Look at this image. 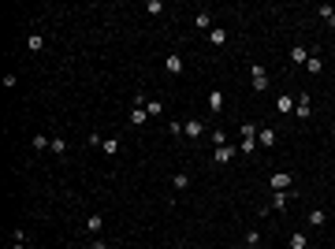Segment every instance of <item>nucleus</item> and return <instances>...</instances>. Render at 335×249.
<instances>
[{
	"mask_svg": "<svg viewBox=\"0 0 335 249\" xmlns=\"http://www.w3.org/2000/svg\"><path fill=\"white\" fill-rule=\"evenodd\" d=\"M257 249H268V246H257Z\"/></svg>",
	"mask_w": 335,
	"mask_h": 249,
	"instance_id": "obj_32",
	"label": "nucleus"
},
{
	"mask_svg": "<svg viewBox=\"0 0 335 249\" xmlns=\"http://www.w3.org/2000/svg\"><path fill=\"white\" fill-rule=\"evenodd\" d=\"M238 153H242V156H253V149H257V130L261 126H253V123H242L238 126Z\"/></svg>",
	"mask_w": 335,
	"mask_h": 249,
	"instance_id": "obj_1",
	"label": "nucleus"
},
{
	"mask_svg": "<svg viewBox=\"0 0 335 249\" xmlns=\"http://www.w3.org/2000/svg\"><path fill=\"white\" fill-rule=\"evenodd\" d=\"M332 141H335V134H332Z\"/></svg>",
	"mask_w": 335,
	"mask_h": 249,
	"instance_id": "obj_33",
	"label": "nucleus"
},
{
	"mask_svg": "<svg viewBox=\"0 0 335 249\" xmlns=\"http://www.w3.org/2000/svg\"><path fill=\"white\" fill-rule=\"evenodd\" d=\"M291 249H309V246H305V231H294L291 234Z\"/></svg>",
	"mask_w": 335,
	"mask_h": 249,
	"instance_id": "obj_23",
	"label": "nucleus"
},
{
	"mask_svg": "<svg viewBox=\"0 0 335 249\" xmlns=\"http://www.w3.org/2000/svg\"><path fill=\"white\" fill-rule=\"evenodd\" d=\"M49 145H52V138H49V134H37V138H34V149H37V153H41V149H49Z\"/></svg>",
	"mask_w": 335,
	"mask_h": 249,
	"instance_id": "obj_25",
	"label": "nucleus"
},
{
	"mask_svg": "<svg viewBox=\"0 0 335 249\" xmlns=\"http://www.w3.org/2000/svg\"><path fill=\"white\" fill-rule=\"evenodd\" d=\"M209 112H212V116H220V112H224V93H220V90L209 93Z\"/></svg>",
	"mask_w": 335,
	"mask_h": 249,
	"instance_id": "obj_11",
	"label": "nucleus"
},
{
	"mask_svg": "<svg viewBox=\"0 0 335 249\" xmlns=\"http://www.w3.org/2000/svg\"><path fill=\"white\" fill-rule=\"evenodd\" d=\"M287 205H291V193H276V190H272L268 208H272V212H287Z\"/></svg>",
	"mask_w": 335,
	"mask_h": 249,
	"instance_id": "obj_7",
	"label": "nucleus"
},
{
	"mask_svg": "<svg viewBox=\"0 0 335 249\" xmlns=\"http://www.w3.org/2000/svg\"><path fill=\"white\" fill-rule=\"evenodd\" d=\"M90 249H108V246H104L100 238H93V246H90Z\"/></svg>",
	"mask_w": 335,
	"mask_h": 249,
	"instance_id": "obj_29",
	"label": "nucleus"
},
{
	"mask_svg": "<svg viewBox=\"0 0 335 249\" xmlns=\"http://www.w3.org/2000/svg\"><path fill=\"white\" fill-rule=\"evenodd\" d=\"M145 11H149V15H160V11H164V4H160V0H149V4H145Z\"/></svg>",
	"mask_w": 335,
	"mask_h": 249,
	"instance_id": "obj_28",
	"label": "nucleus"
},
{
	"mask_svg": "<svg viewBox=\"0 0 335 249\" xmlns=\"http://www.w3.org/2000/svg\"><path fill=\"white\" fill-rule=\"evenodd\" d=\"M142 104H145V112H149L153 119H157V116H164V104H160V100H149V97H142Z\"/></svg>",
	"mask_w": 335,
	"mask_h": 249,
	"instance_id": "obj_17",
	"label": "nucleus"
},
{
	"mask_svg": "<svg viewBox=\"0 0 335 249\" xmlns=\"http://www.w3.org/2000/svg\"><path fill=\"white\" fill-rule=\"evenodd\" d=\"M305 71H309V75H320V71H324V60H320V56H309V60H305Z\"/></svg>",
	"mask_w": 335,
	"mask_h": 249,
	"instance_id": "obj_20",
	"label": "nucleus"
},
{
	"mask_svg": "<svg viewBox=\"0 0 335 249\" xmlns=\"http://www.w3.org/2000/svg\"><path fill=\"white\" fill-rule=\"evenodd\" d=\"M26 49H30V52H41L45 49V37H41V33H30V37H26Z\"/></svg>",
	"mask_w": 335,
	"mask_h": 249,
	"instance_id": "obj_18",
	"label": "nucleus"
},
{
	"mask_svg": "<svg viewBox=\"0 0 335 249\" xmlns=\"http://www.w3.org/2000/svg\"><path fill=\"white\" fill-rule=\"evenodd\" d=\"M305 60H309V52H305V45H294V49H291V63H294V67H302Z\"/></svg>",
	"mask_w": 335,
	"mask_h": 249,
	"instance_id": "obj_15",
	"label": "nucleus"
},
{
	"mask_svg": "<svg viewBox=\"0 0 335 249\" xmlns=\"http://www.w3.org/2000/svg\"><path fill=\"white\" fill-rule=\"evenodd\" d=\"M11 249H26V246H23V242H11Z\"/></svg>",
	"mask_w": 335,
	"mask_h": 249,
	"instance_id": "obj_30",
	"label": "nucleus"
},
{
	"mask_svg": "<svg viewBox=\"0 0 335 249\" xmlns=\"http://www.w3.org/2000/svg\"><path fill=\"white\" fill-rule=\"evenodd\" d=\"M194 23H198V30H212V15H209V11H198Z\"/></svg>",
	"mask_w": 335,
	"mask_h": 249,
	"instance_id": "obj_19",
	"label": "nucleus"
},
{
	"mask_svg": "<svg viewBox=\"0 0 335 249\" xmlns=\"http://www.w3.org/2000/svg\"><path fill=\"white\" fill-rule=\"evenodd\" d=\"M257 145L261 149H272L276 145V130H257Z\"/></svg>",
	"mask_w": 335,
	"mask_h": 249,
	"instance_id": "obj_14",
	"label": "nucleus"
},
{
	"mask_svg": "<svg viewBox=\"0 0 335 249\" xmlns=\"http://www.w3.org/2000/svg\"><path fill=\"white\" fill-rule=\"evenodd\" d=\"M100 227H104V219H100V216H90V219H86V231H90V234H100Z\"/></svg>",
	"mask_w": 335,
	"mask_h": 249,
	"instance_id": "obj_22",
	"label": "nucleus"
},
{
	"mask_svg": "<svg viewBox=\"0 0 335 249\" xmlns=\"http://www.w3.org/2000/svg\"><path fill=\"white\" fill-rule=\"evenodd\" d=\"M183 67H186V60L179 56V52H168L164 56V71L168 75H183Z\"/></svg>",
	"mask_w": 335,
	"mask_h": 249,
	"instance_id": "obj_6",
	"label": "nucleus"
},
{
	"mask_svg": "<svg viewBox=\"0 0 335 249\" xmlns=\"http://www.w3.org/2000/svg\"><path fill=\"white\" fill-rule=\"evenodd\" d=\"M209 138H212V149H220V145H227V134H224V130H209Z\"/></svg>",
	"mask_w": 335,
	"mask_h": 249,
	"instance_id": "obj_24",
	"label": "nucleus"
},
{
	"mask_svg": "<svg viewBox=\"0 0 335 249\" xmlns=\"http://www.w3.org/2000/svg\"><path fill=\"white\" fill-rule=\"evenodd\" d=\"M209 45H212V49H224V45H227V30H224V26H212V30H209Z\"/></svg>",
	"mask_w": 335,
	"mask_h": 249,
	"instance_id": "obj_8",
	"label": "nucleus"
},
{
	"mask_svg": "<svg viewBox=\"0 0 335 249\" xmlns=\"http://www.w3.org/2000/svg\"><path fill=\"white\" fill-rule=\"evenodd\" d=\"M171 186H175V190H186V186H190V175H186V171H175V175H171Z\"/></svg>",
	"mask_w": 335,
	"mask_h": 249,
	"instance_id": "obj_21",
	"label": "nucleus"
},
{
	"mask_svg": "<svg viewBox=\"0 0 335 249\" xmlns=\"http://www.w3.org/2000/svg\"><path fill=\"white\" fill-rule=\"evenodd\" d=\"M294 116H298V119H309L313 116V97H309V93L294 97Z\"/></svg>",
	"mask_w": 335,
	"mask_h": 249,
	"instance_id": "obj_5",
	"label": "nucleus"
},
{
	"mask_svg": "<svg viewBox=\"0 0 335 249\" xmlns=\"http://www.w3.org/2000/svg\"><path fill=\"white\" fill-rule=\"evenodd\" d=\"M86 249H90V246H86Z\"/></svg>",
	"mask_w": 335,
	"mask_h": 249,
	"instance_id": "obj_34",
	"label": "nucleus"
},
{
	"mask_svg": "<svg viewBox=\"0 0 335 249\" xmlns=\"http://www.w3.org/2000/svg\"><path fill=\"white\" fill-rule=\"evenodd\" d=\"M183 134H186V138H201V134H205V123H201V119H186Z\"/></svg>",
	"mask_w": 335,
	"mask_h": 249,
	"instance_id": "obj_9",
	"label": "nucleus"
},
{
	"mask_svg": "<svg viewBox=\"0 0 335 249\" xmlns=\"http://www.w3.org/2000/svg\"><path fill=\"white\" fill-rule=\"evenodd\" d=\"M276 112H283V116L294 112V97H291V93H279V97H276Z\"/></svg>",
	"mask_w": 335,
	"mask_h": 249,
	"instance_id": "obj_10",
	"label": "nucleus"
},
{
	"mask_svg": "<svg viewBox=\"0 0 335 249\" xmlns=\"http://www.w3.org/2000/svg\"><path fill=\"white\" fill-rule=\"evenodd\" d=\"M49 149L60 156V153H67V141H64V138H52V145H49Z\"/></svg>",
	"mask_w": 335,
	"mask_h": 249,
	"instance_id": "obj_27",
	"label": "nucleus"
},
{
	"mask_svg": "<svg viewBox=\"0 0 335 249\" xmlns=\"http://www.w3.org/2000/svg\"><path fill=\"white\" fill-rule=\"evenodd\" d=\"M305 223H309V227H324V223H328L324 208H309V216H305Z\"/></svg>",
	"mask_w": 335,
	"mask_h": 249,
	"instance_id": "obj_12",
	"label": "nucleus"
},
{
	"mask_svg": "<svg viewBox=\"0 0 335 249\" xmlns=\"http://www.w3.org/2000/svg\"><path fill=\"white\" fill-rule=\"evenodd\" d=\"M145 119H149V112H145L142 93H138V97H134V104H131V126H145Z\"/></svg>",
	"mask_w": 335,
	"mask_h": 249,
	"instance_id": "obj_3",
	"label": "nucleus"
},
{
	"mask_svg": "<svg viewBox=\"0 0 335 249\" xmlns=\"http://www.w3.org/2000/svg\"><path fill=\"white\" fill-rule=\"evenodd\" d=\"M234 153H238L234 145H220V149H216V164H231V160H234Z\"/></svg>",
	"mask_w": 335,
	"mask_h": 249,
	"instance_id": "obj_13",
	"label": "nucleus"
},
{
	"mask_svg": "<svg viewBox=\"0 0 335 249\" xmlns=\"http://www.w3.org/2000/svg\"><path fill=\"white\" fill-rule=\"evenodd\" d=\"M328 26H332V30H335V15H332V19H328Z\"/></svg>",
	"mask_w": 335,
	"mask_h": 249,
	"instance_id": "obj_31",
	"label": "nucleus"
},
{
	"mask_svg": "<svg viewBox=\"0 0 335 249\" xmlns=\"http://www.w3.org/2000/svg\"><path fill=\"white\" fill-rule=\"evenodd\" d=\"M100 153H104V156H116L119 153V138H104L100 141Z\"/></svg>",
	"mask_w": 335,
	"mask_h": 249,
	"instance_id": "obj_16",
	"label": "nucleus"
},
{
	"mask_svg": "<svg viewBox=\"0 0 335 249\" xmlns=\"http://www.w3.org/2000/svg\"><path fill=\"white\" fill-rule=\"evenodd\" d=\"M268 186H272L276 193H291V186H294V175H291V171H272Z\"/></svg>",
	"mask_w": 335,
	"mask_h": 249,
	"instance_id": "obj_2",
	"label": "nucleus"
},
{
	"mask_svg": "<svg viewBox=\"0 0 335 249\" xmlns=\"http://www.w3.org/2000/svg\"><path fill=\"white\" fill-rule=\"evenodd\" d=\"M250 82H253V90H257V93H265V90H268V71H265L261 63H253V67H250Z\"/></svg>",
	"mask_w": 335,
	"mask_h": 249,
	"instance_id": "obj_4",
	"label": "nucleus"
},
{
	"mask_svg": "<svg viewBox=\"0 0 335 249\" xmlns=\"http://www.w3.org/2000/svg\"><path fill=\"white\" fill-rule=\"evenodd\" d=\"M246 246L257 249V246H261V231H246Z\"/></svg>",
	"mask_w": 335,
	"mask_h": 249,
	"instance_id": "obj_26",
	"label": "nucleus"
}]
</instances>
